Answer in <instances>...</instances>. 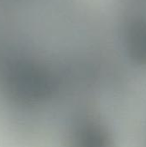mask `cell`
Returning a JSON list of instances; mask_svg holds the SVG:
<instances>
[{
  "instance_id": "cell-1",
  "label": "cell",
  "mask_w": 146,
  "mask_h": 147,
  "mask_svg": "<svg viewBox=\"0 0 146 147\" xmlns=\"http://www.w3.org/2000/svg\"><path fill=\"white\" fill-rule=\"evenodd\" d=\"M80 144L78 147H106L105 140L101 134L97 132H87L83 134L82 138L79 140Z\"/></svg>"
}]
</instances>
